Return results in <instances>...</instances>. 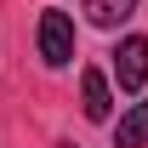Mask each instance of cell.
<instances>
[{"mask_svg":"<svg viewBox=\"0 0 148 148\" xmlns=\"http://www.w3.org/2000/svg\"><path fill=\"white\" fill-rule=\"evenodd\" d=\"M40 57H46L51 69H63L74 57V23H69V12H40Z\"/></svg>","mask_w":148,"mask_h":148,"instance_id":"obj_1","label":"cell"},{"mask_svg":"<svg viewBox=\"0 0 148 148\" xmlns=\"http://www.w3.org/2000/svg\"><path fill=\"white\" fill-rule=\"evenodd\" d=\"M114 74H120L125 91H143V80H148V40H143V34H125V40H120V51H114Z\"/></svg>","mask_w":148,"mask_h":148,"instance_id":"obj_2","label":"cell"},{"mask_svg":"<svg viewBox=\"0 0 148 148\" xmlns=\"http://www.w3.org/2000/svg\"><path fill=\"white\" fill-rule=\"evenodd\" d=\"M80 108H86V120H97V125H103V120L114 114L108 74H103V69H86V74H80Z\"/></svg>","mask_w":148,"mask_h":148,"instance_id":"obj_3","label":"cell"},{"mask_svg":"<svg viewBox=\"0 0 148 148\" xmlns=\"http://www.w3.org/2000/svg\"><path fill=\"white\" fill-rule=\"evenodd\" d=\"M148 143V103H131L114 125V148H143Z\"/></svg>","mask_w":148,"mask_h":148,"instance_id":"obj_4","label":"cell"},{"mask_svg":"<svg viewBox=\"0 0 148 148\" xmlns=\"http://www.w3.org/2000/svg\"><path fill=\"white\" fill-rule=\"evenodd\" d=\"M131 12H137V0H86V17H91L97 29H120Z\"/></svg>","mask_w":148,"mask_h":148,"instance_id":"obj_5","label":"cell"},{"mask_svg":"<svg viewBox=\"0 0 148 148\" xmlns=\"http://www.w3.org/2000/svg\"><path fill=\"white\" fill-rule=\"evenodd\" d=\"M63 148H74V143H63Z\"/></svg>","mask_w":148,"mask_h":148,"instance_id":"obj_6","label":"cell"}]
</instances>
